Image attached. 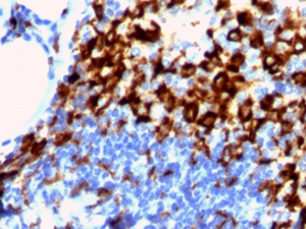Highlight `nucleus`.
Instances as JSON below:
<instances>
[{
	"label": "nucleus",
	"instance_id": "obj_8",
	"mask_svg": "<svg viewBox=\"0 0 306 229\" xmlns=\"http://www.w3.org/2000/svg\"><path fill=\"white\" fill-rule=\"evenodd\" d=\"M194 71H195V67H194L193 65H191V64L185 65V66L183 67V77H189V75L193 74Z\"/></svg>",
	"mask_w": 306,
	"mask_h": 229
},
{
	"label": "nucleus",
	"instance_id": "obj_10",
	"mask_svg": "<svg viewBox=\"0 0 306 229\" xmlns=\"http://www.w3.org/2000/svg\"><path fill=\"white\" fill-rule=\"evenodd\" d=\"M243 60H244V56L241 54L235 55V56L232 58V62H233V64L236 65V66H239V65L241 64V62H243Z\"/></svg>",
	"mask_w": 306,
	"mask_h": 229
},
{
	"label": "nucleus",
	"instance_id": "obj_6",
	"mask_svg": "<svg viewBox=\"0 0 306 229\" xmlns=\"http://www.w3.org/2000/svg\"><path fill=\"white\" fill-rule=\"evenodd\" d=\"M242 32H240L239 30H235V31H232L231 33L229 34V39L231 41H235V42H239L242 38L241 35Z\"/></svg>",
	"mask_w": 306,
	"mask_h": 229
},
{
	"label": "nucleus",
	"instance_id": "obj_7",
	"mask_svg": "<svg viewBox=\"0 0 306 229\" xmlns=\"http://www.w3.org/2000/svg\"><path fill=\"white\" fill-rule=\"evenodd\" d=\"M273 97L271 96L266 97V98L262 101V103H261V108L264 109V110H269V109H271V106L273 105Z\"/></svg>",
	"mask_w": 306,
	"mask_h": 229
},
{
	"label": "nucleus",
	"instance_id": "obj_4",
	"mask_svg": "<svg viewBox=\"0 0 306 229\" xmlns=\"http://www.w3.org/2000/svg\"><path fill=\"white\" fill-rule=\"evenodd\" d=\"M239 116L242 119V121H247L248 119L251 117V110H250V106L248 105H244L240 108L239 111Z\"/></svg>",
	"mask_w": 306,
	"mask_h": 229
},
{
	"label": "nucleus",
	"instance_id": "obj_9",
	"mask_svg": "<svg viewBox=\"0 0 306 229\" xmlns=\"http://www.w3.org/2000/svg\"><path fill=\"white\" fill-rule=\"evenodd\" d=\"M33 135H27V137L24 139L23 141V152H26L27 151L28 147H30L32 145V142H33Z\"/></svg>",
	"mask_w": 306,
	"mask_h": 229
},
{
	"label": "nucleus",
	"instance_id": "obj_11",
	"mask_svg": "<svg viewBox=\"0 0 306 229\" xmlns=\"http://www.w3.org/2000/svg\"><path fill=\"white\" fill-rule=\"evenodd\" d=\"M292 125H293V123H290V122H284L283 123V130L284 132H288V131H291V128H292Z\"/></svg>",
	"mask_w": 306,
	"mask_h": 229
},
{
	"label": "nucleus",
	"instance_id": "obj_3",
	"mask_svg": "<svg viewBox=\"0 0 306 229\" xmlns=\"http://www.w3.org/2000/svg\"><path fill=\"white\" fill-rule=\"evenodd\" d=\"M227 79H228L227 75H226L225 73H221V74L217 75L214 79V89H216L217 91L225 89L226 85H227L228 83ZM216 90H215V91H216Z\"/></svg>",
	"mask_w": 306,
	"mask_h": 229
},
{
	"label": "nucleus",
	"instance_id": "obj_5",
	"mask_svg": "<svg viewBox=\"0 0 306 229\" xmlns=\"http://www.w3.org/2000/svg\"><path fill=\"white\" fill-rule=\"evenodd\" d=\"M238 21H239V23H241L242 26H248L250 23V21H251V15L248 12L240 13V14L238 15Z\"/></svg>",
	"mask_w": 306,
	"mask_h": 229
},
{
	"label": "nucleus",
	"instance_id": "obj_1",
	"mask_svg": "<svg viewBox=\"0 0 306 229\" xmlns=\"http://www.w3.org/2000/svg\"><path fill=\"white\" fill-rule=\"evenodd\" d=\"M198 113V107L196 104H190L186 106L185 110H184V116L185 119L188 122H193L195 120L196 116Z\"/></svg>",
	"mask_w": 306,
	"mask_h": 229
},
{
	"label": "nucleus",
	"instance_id": "obj_2",
	"mask_svg": "<svg viewBox=\"0 0 306 229\" xmlns=\"http://www.w3.org/2000/svg\"><path fill=\"white\" fill-rule=\"evenodd\" d=\"M215 118H216V115L214 114V113H207L206 115H204L203 117H202L201 120H199V123L202 125H204V126H206V127H210L213 125V123H214L215 121Z\"/></svg>",
	"mask_w": 306,
	"mask_h": 229
}]
</instances>
